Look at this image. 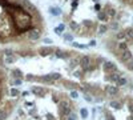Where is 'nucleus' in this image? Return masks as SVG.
<instances>
[{"label":"nucleus","mask_w":133,"mask_h":120,"mask_svg":"<svg viewBox=\"0 0 133 120\" xmlns=\"http://www.w3.org/2000/svg\"><path fill=\"white\" fill-rule=\"evenodd\" d=\"M14 104L9 100H2L0 102V120H7L11 116Z\"/></svg>","instance_id":"f257e3e1"},{"label":"nucleus","mask_w":133,"mask_h":120,"mask_svg":"<svg viewBox=\"0 0 133 120\" xmlns=\"http://www.w3.org/2000/svg\"><path fill=\"white\" fill-rule=\"evenodd\" d=\"M19 2H20L21 7L24 8V11H25V12H28L29 15H32V16H36V15H39V11H37V8L35 7V4H33V3H31L29 0H19Z\"/></svg>","instance_id":"f03ea898"},{"label":"nucleus","mask_w":133,"mask_h":120,"mask_svg":"<svg viewBox=\"0 0 133 120\" xmlns=\"http://www.w3.org/2000/svg\"><path fill=\"white\" fill-rule=\"evenodd\" d=\"M40 37H41V31L36 27H33V28H31L29 31L25 32V39L29 40V41H37Z\"/></svg>","instance_id":"7ed1b4c3"},{"label":"nucleus","mask_w":133,"mask_h":120,"mask_svg":"<svg viewBox=\"0 0 133 120\" xmlns=\"http://www.w3.org/2000/svg\"><path fill=\"white\" fill-rule=\"evenodd\" d=\"M29 92H31V95L36 96V97H45V95L48 93V90L44 88L43 85H33V87H31Z\"/></svg>","instance_id":"20e7f679"},{"label":"nucleus","mask_w":133,"mask_h":120,"mask_svg":"<svg viewBox=\"0 0 133 120\" xmlns=\"http://www.w3.org/2000/svg\"><path fill=\"white\" fill-rule=\"evenodd\" d=\"M93 63V59L91 55H80V63H79V67L84 71H87L88 68L91 67V64Z\"/></svg>","instance_id":"39448f33"},{"label":"nucleus","mask_w":133,"mask_h":120,"mask_svg":"<svg viewBox=\"0 0 133 120\" xmlns=\"http://www.w3.org/2000/svg\"><path fill=\"white\" fill-rule=\"evenodd\" d=\"M104 93L105 96H109V97H116L120 95V88L115 84H109L104 88Z\"/></svg>","instance_id":"423d86ee"},{"label":"nucleus","mask_w":133,"mask_h":120,"mask_svg":"<svg viewBox=\"0 0 133 120\" xmlns=\"http://www.w3.org/2000/svg\"><path fill=\"white\" fill-rule=\"evenodd\" d=\"M101 67H103V71H104L105 73H112V72H117V71H118L116 63L110 61V60H105V61L103 63Z\"/></svg>","instance_id":"0eeeda50"},{"label":"nucleus","mask_w":133,"mask_h":120,"mask_svg":"<svg viewBox=\"0 0 133 120\" xmlns=\"http://www.w3.org/2000/svg\"><path fill=\"white\" fill-rule=\"evenodd\" d=\"M116 56H117V59H118V61H120V63L125 64L127 61H129V60L133 58V53H132V51L128 48V49H125V51H123V52L117 53Z\"/></svg>","instance_id":"6e6552de"},{"label":"nucleus","mask_w":133,"mask_h":120,"mask_svg":"<svg viewBox=\"0 0 133 120\" xmlns=\"http://www.w3.org/2000/svg\"><path fill=\"white\" fill-rule=\"evenodd\" d=\"M60 84L64 87V88L71 90V91L79 90V88H80V85L77 84V83H75V81H72V80H68V79H61V80H60Z\"/></svg>","instance_id":"1a4fd4ad"},{"label":"nucleus","mask_w":133,"mask_h":120,"mask_svg":"<svg viewBox=\"0 0 133 120\" xmlns=\"http://www.w3.org/2000/svg\"><path fill=\"white\" fill-rule=\"evenodd\" d=\"M53 52H55V48H53V47H51V46H41V47L37 49L39 56H43V58H45V56H51Z\"/></svg>","instance_id":"9d476101"},{"label":"nucleus","mask_w":133,"mask_h":120,"mask_svg":"<svg viewBox=\"0 0 133 120\" xmlns=\"http://www.w3.org/2000/svg\"><path fill=\"white\" fill-rule=\"evenodd\" d=\"M120 76H123V73H121L120 71H117V72H112V73H107L105 80L109 81V83H112V84H116L117 80L120 79Z\"/></svg>","instance_id":"9b49d317"},{"label":"nucleus","mask_w":133,"mask_h":120,"mask_svg":"<svg viewBox=\"0 0 133 120\" xmlns=\"http://www.w3.org/2000/svg\"><path fill=\"white\" fill-rule=\"evenodd\" d=\"M53 53H55V56H56L57 59H63V60L71 58V56H69L71 53H69L68 51L63 49V48H55V52H53Z\"/></svg>","instance_id":"f8f14e48"},{"label":"nucleus","mask_w":133,"mask_h":120,"mask_svg":"<svg viewBox=\"0 0 133 120\" xmlns=\"http://www.w3.org/2000/svg\"><path fill=\"white\" fill-rule=\"evenodd\" d=\"M103 11L107 14V16H108L109 19H115V17L117 16V9H116L115 7H112L110 4H107L105 8H104Z\"/></svg>","instance_id":"ddd939ff"},{"label":"nucleus","mask_w":133,"mask_h":120,"mask_svg":"<svg viewBox=\"0 0 133 120\" xmlns=\"http://www.w3.org/2000/svg\"><path fill=\"white\" fill-rule=\"evenodd\" d=\"M79 63H80V55H76V56H71L68 59V67L71 70H76L77 67H79Z\"/></svg>","instance_id":"4468645a"},{"label":"nucleus","mask_w":133,"mask_h":120,"mask_svg":"<svg viewBox=\"0 0 133 120\" xmlns=\"http://www.w3.org/2000/svg\"><path fill=\"white\" fill-rule=\"evenodd\" d=\"M11 75V79H20V80H24V73L20 68H12L9 72Z\"/></svg>","instance_id":"2eb2a0df"},{"label":"nucleus","mask_w":133,"mask_h":120,"mask_svg":"<svg viewBox=\"0 0 133 120\" xmlns=\"http://www.w3.org/2000/svg\"><path fill=\"white\" fill-rule=\"evenodd\" d=\"M129 48V44H128V41H117L116 43V47H115V53L117 55V53H120V52H123V51H125V49H128Z\"/></svg>","instance_id":"dca6fc26"},{"label":"nucleus","mask_w":133,"mask_h":120,"mask_svg":"<svg viewBox=\"0 0 133 120\" xmlns=\"http://www.w3.org/2000/svg\"><path fill=\"white\" fill-rule=\"evenodd\" d=\"M37 81H39V83H41V84H44V85H53V84H55V83L52 81V79H51L49 73H47V75H41V76H37Z\"/></svg>","instance_id":"f3484780"},{"label":"nucleus","mask_w":133,"mask_h":120,"mask_svg":"<svg viewBox=\"0 0 133 120\" xmlns=\"http://www.w3.org/2000/svg\"><path fill=\"white\" fill-rule=\"evenodd\" d=\"M113 39H115L116 41H128V40H127V35H125V29L117 31L116 34H115V36H113Z\"/></svg>","instance_id":"a211bd4d"},{"label":"nucleus","mask_w":133,"mask_h":120,"mask_svg":"<svg viewBox=\"0 0 133 120\" xmlns=\"http://www.w3.org/2000/svg\"><path fill=\"white\" fill-rule=\"evenodd\" d=\"M49 14L52 16H55V17H57V16H61L63 15V11L57 5H52V7H49Z\"/></svg>","instance_id":"6ab92c4d"},{"label":"nucleus","mask_w":133,"mask_h":120,"mask_svg":"<svg viewBox=\"0 0 133 120\" xmlns=\"http://www.w3.org/2000/svg\"><path fill=\"white\" fill-rule=\"evenodd\" d=\"M108 31H109V28H108V24H105V23H101V24L97 26V35H98V36L105 35Z\"/></svg>","instance_id":"aec40b11"},{"label":"nucleus","mask_w":133,"mask_h":120,"mask_svg":"<svg viewBox=\"0 0 133 120\" xmlns=\"http://www.w3.org/2000/svg\"><path fill=\"white\" fill-rule=\"evenodd\" d=\"M17 59H19V56L16 55H9V56H4V63H5V65H9V64H15L16 61H17Z\"/></svg>","instance_id":"412c9836"},{"label":"nucleus","mask_w":133,"mask_h":120,"mask_svg":"<svg viewBox=\"0 0 133 120\" xmlns=\"http://www.w3.org/2000/svg\"><path fill=\"white\" fill-rule=\"evenodd\" d=\"M68 24H69V28H71L73 32H77V34H80V32H81V24L76 23V21H73V20L68 21Z\"/></svg>","instance_id":"4be33fe9"},{"label":"nucleus","mask_w":133,"mask_h":120,"mask_svg":"<svg viewBox=\"0 0 133 120\" xmlns=\"http://www.w3.org/2000/svg\"><path fill=\"white\" fill-rule=\"evenodd\" d=\"M108 28H109L110 31H115V32L120 31V28H121V26H120V21H117V20H112V21H109Z\"/></svg>","instance_id":"5701e85b"},{"label":"nucleus","mask_w":133,"mask_h":120,"mask_svg":"<svg viewBox=\"0 0 133 120\" xmlns=\"http://www.w3.org/2000/svg\"><path fill=\"white\" fill-rule=\"evenodd\" d=\"M109 107L112 108V110H121V107H123V103L120 100H110L109 102Z\"/></svg>","instance_id":"b1692460"},{"label":"nucleus","mask_w":133,"mask_h":120,"mask_svg":"<svg viewBox=\"0 0 133 120\" xmlns=\"http://www.w3.org/2000/svg\"><path fill=\"white\" fill-rule=\"evenodd\" d=\"M96 15H97V20H98V21H101V23H107V21L109 20V17L107 16V14L104 12L103 9L100 11V12H97Z\"/></svg>","instance_id":"393cba45"},{"label":"nucleus","mask_w":133,"mask_h":120,"mask_svg":"<svg viewBox=\"0 0 133 120\" xmlns=\"http://www.w3.org/2000/svg\"><path fill=\"white\" fill-rule=\"evenodd\" d=\"M72 75L75 76V78H77V79L83 80V79L85 78V71H84V70H81V68H80V70H77V68H76V70L72 72Z\"/></svg>","instance_id":"a878e982"},{"label":"nucleus","mask_w":133,"mask_h":120,"mask_svg":"<svg viewBox=\"0 0 133 120\" xmlns=\"http://www.w3.org/2000/svg\"><path fill=\"white\" fill-rule=\"evenodd\" d=\"M128 83H129L128 78H125V76H120V79L117 80V83H116L115 85H117L118 88H121V87H125V85H128Z\"/></svg>","instance_id":"bb28decb"},{"label":"nucleus","mask_w":133,"mask_h":120,"mask_svg":"<svg viewBox=\"0 0 133 120\" xmlns=\"http://www.w3.org/2000/svg\"><path fill=\"white\" fill-rule=\"evenodd\" d=\"M49 76H51V79H52V81H53V83H57V81H60V80L63 79L61 73H59V72H51V73H49Z\"/></svg>","instance_id":"cd10ccee"},{"label":"nucleus","mask_w":133,"mask_h":120,"mask_svg":"<svg viewBox=\"0 0 133 120\" xmlns=\"http://www.w3.org/2000/svg\"><path fill=\"white\" fill-rule=\"evenodd\" d=\"M61 37H63L64 41H66V43H72V41H75V35L69 34V32H64Z\"/></svg>","instance_id":"c85d7f7f"},{"label":"nucleus","mask_w":133,"mask_h":120,"mask_svg":"<svg viewBox=\"0 0 133 120\" xmlns=\"http://www.w3.org/2000/svg\"><path fill=\"white\" fill-rule=\"evenodd\" d=\"M23 81L24 80H20V79H9L8 80V85L9 87H19V85L23 84Z\"/></svg>","instance_id":"c756f323"},{"label":"nucleus","mask_w":133,"mask_h":120,"mask_svg":"<svg viewBox=\"0 0 133 120\" xmlns=\"http://www.w3.org/2000/svg\"><path fill=\"white\" fill-rule=\"evenodd\" d=\"M63 97H64V96H63L61 92H53V93H52V100H53V103H56V104L63 99Z\"/></svg>","instance_id":"7c9ffc66"},{"label":"nucleus","mask_w":133,"mask_h":120,"mask_svg":"<svg viewBox=\"0 0 133 120\" xmlns=\"http://www.w3.org/2000/svg\"><path fill=\"white\" fill-rule=\"evenodd\" d=\"M80 116H81L83 120H87L88 117H89V111H88V108H85V107L80 108Z\"/></svg>","instance_id":"2f4dec72"},{"label":"nucleus","mask_w":133,"mask_h":120,"mask_svg":"<svg viewBox=\"0 0 133 120\" xmlns=\"http://www.w3.org/2000/svg\"><path fill=\"white\" fill-rule=\"evenodd\" d=\"M125 35H127L128 41H133V27H128L125 29Z\"/></svg>","instance_id":"473e14b6"},{"label":"nucleus","mask_w":133,"mask_h":120,"mask_svg":"<svg viewBox=\"0 0 133 120\" xmlns=\"http://www.w3.org/2000/svg\"><path fill=\"white\" fill-rule=\"evenodd\" d=\"M71 44L73 48H77V49H87L88 48V44H83V43H77V41H72Z\"/></svg>","instance_id":"72a5a7b5"},{"label":"nucleus","mask_w":133,"mask_h":120,"mask_svg":"<svg viewBox=\"0 0 133 120\" xmlns=\"http://www.w3.org/2000/svg\"><path fill=\"white\" fill-rule=\"evenodd\" d=\"M20 93H21V92H20L17 88H14V87L8 91V95H9L11 97H19V96H20Z\"/></svg>","instance_id":"f704fd0d"},{"label":"nucleus","mask_w":133,"mask_h":120,"mask_svg":"<svg viewBox=\"0 0 133 120\" xmlns=\"http://www.w3.org/2000/svg\"><path fill=\"white\" fill-rule=\"evenodd\" d=\"M24 81H37V76L32 73H27L24 75Z\"/></svg>","instance_id":"c9c22d12"},{"label":"nucleus","mask_w":133,"mask_h":120,"mask_svg":"<svg viewBox=\"0 0 133 120\" xmlns=\"http://www.w3.org/2000/svg\"><path fill=\"white\" fill-rule=\"evenodd\" d=\"M127 108H128V111L132 115L133 113V97H128V100H127Z\"/></svg>","instance_id":"e433bc0d"},{"label":"nucleus","mask_w":133,"mask_h":120,"mask_svg":"<svg viewBox=\"0 0 133 120\" xmlns=\"http://www.w3.org/2000/svg\"><path fill=\"white\" fill-rule=\"evenodd\" d=\"M15 51L12 49V48H5V49H3L2 51V55H3V58L4 56H9V55H15Z\"/></svg>","instance_id":"4c0bfd02"},{"label":"nucleus","mask_w":133,"mask_h":120,"mask_svg":"<svg viewBox=\"0 0 133 120\" xmlns=\"http://www.w3.org/2000/svg\"><path fill=\"white\" fill-rule=\"evenodd\" d=\"M83 97H84V100L87 103H93V96L89 93V92H84L83 93Z\"/></svg>","instance_id":"58836bf2"},{"label":"nucleus","mask_w":133,"mask_h":120,"mask_svg":"<svg viewBox=\"0 0 133 120\" xmlns=\"http://www.w3.org/2000/svg\"><path fill=\"white\" fill-rule=\"evenodd\" d=\"M69 97L72 100H77L80 97V95H79V92H77V90H73V91H71L69 92Z\"/></svg>","instance_id":"ea45409f"},{"label":"nucleus","mask_w":133,"mask_h":120,"mask_svg":"<svg viewBox=\"0 0 133 120\" xmlns=\"http://www.w3.org/2000/svg\"><path fill=\"white\" fill-rule=\"evenodd\" d=\"M125 67H127V70H128V71L133 72V58H132L129 61H127V63H125Z\"/></svg>","instance_id":"a19ab883"},{"label":"nucleus","mask_w":133,"mask_h":120,"mask_svg":"<svg viewBox=\"0 0 133 120\" xmlns=\"http://www.w3.org/2000/svg\"><path fill=\"white\" fill-rule=\"evenodd\" d=\"M66 120H77V113H76L75 111H72V112L69 113V116L66 117Z\"/></svg>","instance_id":"79ce46f5"},{"label":"nucleus","mask_w":133,"mask_h":120,"mask_svg":"<svg viewBox=\"0 0 133 120\" xmlns=\"http://www.w3.org/2000/svg\"><path fill=\"white\" fill-rule=\"evenodd\" d=\"M36 112H37L36 107H31V110H28V115L29 116H36Z\"/></svg>","instance_id":"37998d69"},{"label":"nucleus","mask_w":133,"mask_h":120,"mask_svg":"<svg viewBox=\"0 0 133 120\" xmlns=\"http://www.w3.org/2000/svg\"><path fill=\"white\" fill-rule=\"evenodd\" d=\"M79 0H72V3H71V5H72V12H73V11L77 8V7H79Z\"/></svg>","instance_id":"c03bdc74"},{"label":"nucleus","mask_w":133,"mask_h":120,"mask_svg":"<svg viewBox=\"0 0 133 120\" xmlns=\"http://www.w3.org/2000/svg\"><path fill=\"white\" fill-rule=\"evenodd\" d=\"M43 43H44L45 46H51L52 43H53V40H52V39H49V37H44V39H43Z\"/></svg>","instance_id":"a18cd8bd"},{"label":"nucleus","mask_w":133,"mask_h":120,"mask_svg":"<svg viewBox=\"0 0 133 120\" xmlns=\"http://www.w3.org/2000/svg\"><path fill=\"white\" fill-rule=\"evenodd\" d=\"M57 28L63 32V34H64V32H65V29H66V26H65V23H60L59 26H57Z\"/></svg>","instance_id":"49530a36"},{"label":"nucleus","mask_w":133,"mask_h":120,"mask_svg":"<svg viewBox=\"0 0 133 120\" xmlns=\"http://www.w3.org/2000/svg\"><path fill=\"white\" fill-rule=\"evenodd\" d=\"M17 113H19V117H23V119L27 116V115H25V112L23 111V108H19V110H17Z\"/></svg>","instance_id":"de8ad7c7"},{"label":"nucleus","mask_w":133,"mask_h":120,"mask_svg":"<svg viewBox=\"0 0 133 120\" xmlns=\"http://www.w3.org/2000/svg\"><path fill=\"white\" fill-rule=\"evenodd\" d=\"M95 11H96V12H100V11H101V4H100V3H95Z\"/></svg>","instance_id":"09e8293b"},{"label":"nucleus","mask_w":133,"mask_h":120,"mask_svg":"<svg viewBox=\"0 0 133 120\" xmlns=\"http://www.w3.org/2000/svg\"><path fill=\"white\" fill-rule=\"evenodd\" d=\"M53 32H55V34H56L57 36H63V32H61L57 27H55V28H53Z\"/></svg>","instance_id":"8fccbe9b"},{"label":"nucleus","mask_w":133,"mask_h":120,"mask_svg":"<svg viewBox=\"0 0 133 120\" xmlns=\"http://www.w3.org/2000/svg\"><path fill=\"white\" fill-rule=\"evenodd\" d=\"M29 95H31L29 91H24V92H21V93H20V96H23V97H27V96H29Z\"/></svg>","instance_id":"3c124183"},{"label":"nucleus","mask_w":133,"mask_h":120,"mask_svg":"<svg viewBox=\"0 0 133 120\" xmlns=\"http://www.w3.org/2000/svg\"><path fill=\"white\" fill-rule=\"evenodd\" d=\"M97 44V43H96V40H91L89 43H88V47H95Z\"/></svg>","instance_id":"603ef678"},{"label":"nucleus","mask_w":133,"mask_h":120,"mask_svg":"<svg viewBox=\"0 0 133 120\" xmlns=\"http://www.w3.org/2000/svg\"><path fill=\"white\" fill-rule=\"evenodd\" d=\"M5 79V73L2 71V68H0V80H4Z\"/></svg>","instance_id":"864d4df0"},{"label":"nucleus","mask_w":133,"mask_h":120,"mask_svg":"<svg viewBox=\"0 0 133 120\" xmlns=\"http://www.w3.org/2000/svg\"><path fill=\"white\" fill-rule=\"evenodd\" d=\"M45 117H47L48 120H56V119H55V116H53V115H51V113H47V115H45Z\"/></svg>","instance_id":"5fc2aeb1"},{"label":"nucleus","mask_w":133,"mask_h":120,"mask_svg":"<svg viewBox=\"0 0 133 120\" xmlns=\"http://www.w3.org/2000/svg\"><path fill=\"white\" fill-rule=\"evenodd\" d=\"M24 105H25V107H35V104H33L32 102H25Z\"/></svg>","instance_id":"6e6d98bb"},{"label":"nucleus","mask_w":133,"mask_h":120,"mask_svg":"<svg viewBox=\"0 0 133 120\" xmlns=\"http://www.w3.org/2000/svg\"><path fill=\"white\" fill-rule=\"evenodd\" d=\"M96 112H97V108H92V116L93 117L96 116Z\"/></svg>","instance_id":"4d7b16f0"},{"label":"nucleus","mask_w":133,"mask_h":120,"mask_svg":"<svg viewBox=\"0 0 133 120\" xmlns=\"http://www.w3.org/2000/svg\"><path fill=\"white\" fill-rule=\"evenodd\" d=\"M128 120H133V113H132V115L129 116V119H128Z\"/></svg>","instance_id":"13d9d810"},{"label":"nucleus","mask_w":133,"mask_h":120,"mask_svg":"<svg viewBox=\"0 0 133 120\" xmlns=\"http://www.w3.org/2000/svg\"><path fill=\"white\" fill-rule=\"evenodd\" d=\"M93 3H100V0H92Z\"/></svg>","instance_id":"bf43d9fd"}]
</instances>
